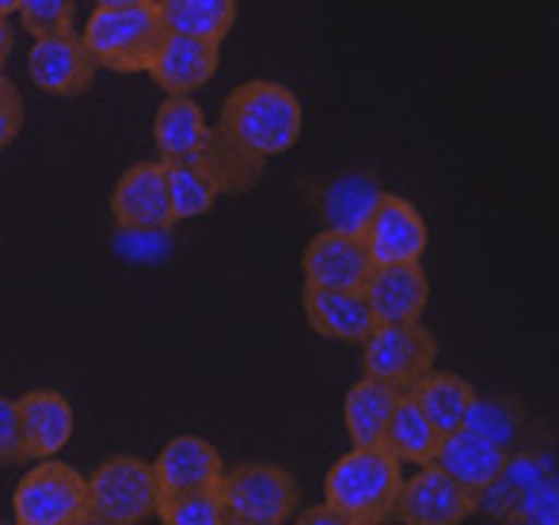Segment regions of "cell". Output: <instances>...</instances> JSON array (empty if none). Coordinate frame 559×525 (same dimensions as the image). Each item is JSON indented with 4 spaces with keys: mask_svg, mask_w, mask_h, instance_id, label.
I'll list each match as a JSON object with an SVG mask.
<instances>
[{
    "mask_svg": "<svg viewBox=\"0 0 559 525\" xmlns=\"http://www.w3.org/2000/svg\"><path fill=\"white\" fill-rule=\"evenodd\" d=\"M156 506H160V488L148 461L118 453L88 476V522L138 525L156 518Z\"/></svg>",
    "mask_w": 559,
    "mask_h": 525,
    "instance_id": "5b68a950",
    "label": "cell"
},
{
    "mask_svg": "<svg viewBox=\"0 0 559 525\" xmlns=\"http://www.w3.org/2000/svg\"><path fill=\"white\" fill-rule=\"evenodd\" d=\"M153 141L160 148V160H183V164H202L222 179L217 168V138L214 127L206 122V111L194 104L191 96H168L156 111L153 122ZM225 191V179H222Z\"/></svg>",
    "mask_w": 559,
    "mask_h": 525,
    "instance_id": "30bf717a",
    "label": "cell"
},
{
    "mask_svg": "<svg viewBox=\"0 0 559 525\" xmlns=\"http://www.w3.org/2000/svg\"><path fill=\"white\" fill-rule=\"evenodd\" d=\"M361 294H366L377 324H407V320H423V309L430 301V282L423 263H373Z\"/></svg>",
    "mask_w": 559,
    "mask_h": 525,
    "instance_id": "9a60e30c",
    "label": "cell"
},
{
    "mask_svg": "<svg viewBox=\"0 0 559 525\" xmlns=\"http://www.w3.org/2000/svg\"><path fill=\"white\" fill-rule=\"evenodd\" d=\"M222 473H225L222 453H217L206 438H194V434L171 438L153 461V476H156V488H160V499L191 496V491H214L217 480H222Z\"/></svg>",
    "mask_w": 559,
    "mask_h": 525,
    "instance_id": "2e32d148",
    "label": "cell"
},
{
    "mask_svg": "<svg viewBox=\"0 0 559 525\" xmlns=\"http://www.w3.org/2000/svg\"><path fill=\"white\" fill-rule=\"evenodd\" d=\"M381 183L369 171H343V176L328 179L317 191V214L324 229L335 232H358L366 229L369 214L381 202Z\"/></svg>",
    "mask_w": 559,
    "mask_h": 525,
    "instance_id": "ffe728a7",
    "label": "cell"
},
{
    "mask_svg": "<svg viewBox=\"0 0 559 525\" xmlns=\"http://www.w3.org/2000/svg\"><path fill=\"white\" fill-rule=\"evenodd\" d=\"M164 35H168V27H164L156 4H122V8L96 4V12L88 15V27L81 31L96 65L122 76L148 73V61L160 50Z\"/></svg>",
    "mask_w": 559,
    "mask_h": 525,
    "instance_id": "3957f363",
    "label": "cell"
},
{
    "mask_svg": "<svg viewBox=\"0 0 559 525\" xmlns=\"http://www.w3.org/2000/svg\"><path fill=\"white\" fill-rule=\"evenodd\" d=\"M164 176H168V199L176 222H191L214 210V202L222 199V179L202 164H183V160H164Z\"/></svg>",
    "mask_w": 559,
    "mask_h": 525,
    "instance_id": "d4e9b609",
    "label": "cell"
},
{
    "mask_svg": "<svg viewBox=\"0 0 559 525\" xmlns=\"http://www.w3.org/2000/svg\"><path fill=\"white\" fill-rule=\"evenodd\" d=\"M12 46H15V31L8 27V20H0V73H4V61L12 53Z\"/></svg>",
    "mask_w": 559,
    "mask_h": 525,
    "instance_id": "d6a6232c",
    "label": "cell"
},
{
    "mask_svg": "<svg viewBox=\"0 0 559 525\" xmlns=\"http://www.w3.org/2000/svg\"><path fill=\"white\" fill-rule=\"evenodd\" d=\"M217 496L225 503V525H282L297 514V480L278 465H236L222 473Z\"/></svg>",
    "mask_w": 559,
    "mask_h": 525,
    "instance_id": "277c9868",
    "label": "cell"
},
{
    "mask_svg": "<svg viewBox=\"0 0 559 525\" xmlns=\"http://www.w3.org/2000/svg\"><path fill=\"white\" fill-rule=\"evenodd\" d=\"M217 65H222V43L168 31L160 50L148 61V76H153L168 96H194V92L214 81Z\"/></svg>",
    "mask_w": 559,
    "mask_h": 525,
    "instance_id": "5bb4252c",
    "label": "cell"
},
{
    "mask_svg": "<svg viewBox=\"0 0 559 525\" xmlns=\"http://www.w3.org/2000/svg\"><path fill=\"white\" fill-rule=\"evenodd\" d=\"M301 99L282 84L248 81L228 92L222 119L214 127L225 194L251 191L263 176V164L271 156L289 153L301 141Z\"/></svg>",
    "mask_w": 559,
    "mask_h": 525,
    "instance_id": "6da1fadb",
    "label": "cell"
},
{
    "mask_svg": "<svg viewBox=\"0 0 559 525\" xmlns=\"http://www.w3.org/2000/svg\"><path fill=\"white\" fill-rule=\"evenodd\" d=\"M438 442H442V430L423 415V407L415 404L412 393H400L389 427H384V450L396 461H407V465H430L438 453Z\"/></svg>",
    "mask_w": 559,
    "mask_h": 525,
    "instance_id": "44dd1931",
    "label": "cell"
},
{
    "mask_svg": "<svg viewBox=\"0 0 559 525\" xmlns=\"http://www.w3.org/2000/svg\"><path fill=\"white\" fill-rule=\"evenodd\" d=\"M156 12L176 35L222 43L236 23V0H156Z\"/></svg>",
    "mask_w": 559,
    "mask_h": 525,
    "instance_id": "603a6c76",
    "label": "cell"
},
{
    "mask_svg": "<svg viewBox=\"0 0 559 525\" xmlns=\"http://www.w3.org/2000/svg\"><path fill=\"white\" fill-rule=\"evenodd\" d=\"M294 518L301 522V525H350V522H346V514L338 511V506L328 503V499L320 506H309V511L294 514Z\"/></svg>",
    "mask_w": 559,
    "mask_h": 525,
    "instance_id": "1f68e13d",
    "label": "cell"
},
{
    "mask_svg": "<svg viewBox=\"0 0 559 525\" xmlns=\"http://www.w3.org/2000/svg\"><path fill=\"white\" fill-rule=\"evenodd\" d=\"M305 286L317 289H361L373 271V260H369V248L358 232H335L324 229L309 240L305 248Z\"/></svg>",
    "mask_w": 559,
    "mask_h": 525,
    "instance_id": "4fadbf2b",
    "label": "cell"
},
{
    "mask_svg": "<svg viewBox=\"0 0 559 525\" xmlns=\"http://www.w3.org/2000/svg\"><path fill=\"white\" fill-rule=\"evenodd\" d=\"M400 484V461L384 445H354L324 476V499L346 514L350 525H377L392 518Z\"/></svg>",
    "mask_w": 559,
    "mask_h": 525,
    "instance_id": "7a4b0ae2",
    "label": "cell"
},
{
    "mask_svg": "<svg viewBox=\"0 0 559 525\" xmlns=\"http://www.w3.org/2000/svg\"><path fill=\"white\" fill-rule=\"evenodd\" d=\"M111 214L122 232H141V237H164L176 225L168 199V176L164 160H141L118 176L111 191Z\"/></svg>",
    "mask_w": 559,
    "mask_h": 525,
    "instance_id": "ba28073f",
    "label": "cell"
},
{
    "mask_svg": "<svg viewBox=\"0 0 559 525\" xmlns=\"http://www.w3.org/2000/svg\"><path fill=\"white\" fill-rule=\"evenodd\" d=\"M514 525H556L559 522V488L556 480H545L537 488L518 491L514 511H510Z\"/></svg>",
    "mask_w": 559,
    "mask_h": 525,
    "instance_id": "f1b7e54d",
    "label": "cell"
},
{
    "mask_svg": "<svg viewBox=\"0 0 559 525\" xmlns=\"http://www.w3.org/2000/svg\"><path fill=\"white\" fill-rule=\"evenodd\" d=\"M396 399H400V393L392 385H384V381H377V378H361L358 385L346 393V404H343V419H346L350 442L354 445H381Z\"/></svg>",
    "mask_w": 559,
    "mask_h": 525,
    "instance_id": "7402d4cb",
    "label": "cell"
},
{
    "mask_svg": "<svg viewBox=\"0 0 559 525\" xmlns=\"http://www.w3.org/2000/svg\"><path fill=\"white\" fill-rule=\"evenodd\" d=\"M464 427L476 430L479 438L495 442L499 450H518L525 445V407L510 396H472Z\"/></svg>",
    "mask_w": 559,
    "mask_h": 525,
    "instance_id": "484cf974",
    "label": "cell"
},
{
    "mask_svg": "<svg viewBox=\"0 0 559 525\" xmlns=\"http://www.w3.org/2000/svg\"><path fill=\"white\" fill-rule=\"evenodd\" d=\"M20 20L35 38L69 35L76 23V0H20Z\"/></svg>",
    "mask_w": 559,
    "mask_h": 525,
    "instance_id": "83f0119b",
    "label": "cell"
},
{
    "mask_svg": "<svg viewBox=\"0 0 559 525\" xmlns=\"http://www.w3.org/2000/svg\"><path fill=\"white\" fill-rule=\"evenodd\" d=\"M412 396H415V404L423 407V415H427L442 434H449V430L464 427V415H468V404H472V396H476V389L464 378H456V373L430 370L427 378L412 389Z\"/></svg>",
    "mask_w": 559,
    "mask_h": 525,
    "instance_id": "cb8c5ba5",
    "label": "cell"
},
{
    "mask_svg": "<svg viewBox=\"0 0 559 525\" xmlns=\"http://www.w3.org/2000/svg\"><path fill=\"white\" fill-rule=\"evenodd\" d=\"M305 320L317 335L338 343H366L377 327L361 289H317L305 286Z\"/></svg>",
    "mask_w": 559,
    "mask_h": 525,
    "instance_id": "e0dca14e",
    "label": "cell"
},
{
    "mask_svg": "<svg viewBox=\"0 0 559 525\" xmlns=\"http://www.w3.org/2000/svg\"><path fill=\"white\" fill-rule=\"evenodd\" d=\"M104 8H122V4H156V0H96Z\"/></svg>",
    "mask_w": 559,
    "mask_h": 525,
    "instance_id": "836d02e7",
    "label": "cell"
},
{
    "mask_svg": "<svg viewBox=\"0 0 559 525\" xmlns=\"http://www.w3.org/2000/svg\"><path fill=\"white\" fill-rule=\"evenodd\" d=\"M361 240H366L373 263H423L430 232L412 202L400 194H381L366 229H361Z\"/></svg>",
    "mask_w": 559,
    "mask_h": 525,
    "instance_id": "8fae6325",
    "label": "cell"
},
{
    "mask_svg": "<svg viewBox=\"0 0 559 525\" xmlns=\"http://www.w3.org/2000/svg\"><path fill=\"white\" fill-rule=\"evenodd\" d=\"M96 58L81 35H46L35 38L27 53V73L46 96H84L96 81Z\"/></svg>",
    "mask_w": 559,
    "mask_h": 525,
    "instance_id": "7c38bea8",
    "label": "cell"
},
{
    "mask_svg": "<svg viewBox=\"0 0 559 525\" xmlns=\"http://www.w3.org/2000/svg\"><path fill=\"white\" fill-rule=\"evenodd\" d=\"M156 518L164 525H225V503L214 491H191V496L160 499Z\"/></svg>",
    "mask_w": 559,
    "mask_h": 525,
    "instance_id": "4316f807",
    "label": "cell"
},
{
    "mask_svg": "<svg viewBox=\"0 0 559 525\" xmlns=\"http://www.w3.org/2000/svg\"><path fill=\"white\" fill-rule=\"evenodd\" d=\"M20 127H23V96H20V88L0 73V148L12 145Z\"/></svg>",
    "mask_w": 559,
    "mask_h": 525,
    "instance_id": "4dcf8cb0",
    "label": "cell"
},
{
    "mask_svg": "<svg viewBox=\"0 0 559 525\" xmlns=\"http://www.w3.org/2000/svg\"><path fill=\"white\" fill-rule=\"evenodd\" d=\"M15 411H20L23 453L31 461L58 457L69 438H73V407L53 389H35V393L20 396L15 399Z\"/></svg>",
    "mask_w": 559,
    "mask_h": 525,
    "instance_id": "ac0fdd59",
    "label": "cell"
},
{
    "mask_svg": "<svg viewBox=\"0 0 559 525\" xmlns=\"http://www.w3.org/2000/svg\"><path fill=\"white\" fill-rule=\"evenodd\" d=\"M12 12H20V0H0V20H8Z\"/></svg>",
    "mask_w": 559,
    "mask_h": 525,
    "instance_id": "e575fe53",
    "label": "cell"
},
{
    "mask_svg": "<svg viewBox=\"0 0 559 525\" xmlns=\"http://www.w3.org/2000/svg\"><path fill=\"white\" fill-rule=\"evenodd\" d=\"M476 514V491L461 488L438 465H419L412 480L400 484L392 518L407 525H461Z\"/></svg>",
    "mask_w": 559,
    "mask_h": 525,
    "instance_id": "9c48e42d",
    "label": "cell"
},
{
    "mask_svg": "<svg viewBox=\"0 0 559 525\" xmlns=\"http://www.w3.org/2000/svg\"><path fill=\"white\" fill-rule=\"evenodd\" d=\"M361 350H366L361 355L366 378L384 381L396 393H412L435 370L438 339L423 327V320H407V324H377Z\"/></svg>",
    "mask_w": 559,
    "mask_h": 525,
    "instance_id": "52a82bcc",
    "label": "cell"
},
{
    "mask_svg": "<svg viewBox=\"0 0 559 525\" xmlns=\"http://www.w3.org/2000/svg\"><path fill=\"white\" fill-rule=\"evenodd\" d=\"M20 525H88V480L66 461L43 457L12 496Z\"/></svg>",
    "mask_w": 559,
    "mask_h": 525,
    "instance_id": "8992f818",
    "label": "cell"
},
{
    "mask_svg": "<svg viewBox=\"0 0 559 525\" xmlns=\"http://www.w3.org/2000/svg\"><path fill=\"white\" fill-rule=\"evenodd\" d=\"M20 461H27L20 438V411H15V399L0 396V468L20 465Z\"/></svg>",
    "mask_w": 559,
    "mask_h": 525,
    "instance_id": "f546056e",
    "label": "cell"
},
{
    "mask_svg": "<svg viewBox=\"0 0 559 525\" xmlns=\"http://www.w3.org/2000/svg\"><path fill=\"white\" fill-rule=\"evenodd\" d=\"M430 465H438L445 476H453L461 488L468 491H484L491 480H499L502 465H507V450H499L495 442L479 438L476 430L461 427V430H449L438 442V453Z\"/></svg>",
    "mask_w": 559,
    "mask_h": 525,
    "instance_id": "d6986e66",
    "label": "cell"
}]
</instances>
